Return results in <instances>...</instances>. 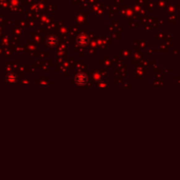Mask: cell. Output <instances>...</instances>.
Wrapping results in <instances>:
<instances>
[{
    "mask_svg": "<svg viewBox=\"0 0 180 180\" xmlns=\"http://www.w3.org/2000/svg\"><path fill=\"white\" fill-rule=\"evenodd\" d=\"M88 81V76L84 74V73H79L77 74L76 76V83L77 84H80V85H83V84H85Z\"/></svg>",
    "mask_w": 180,
    "mask_h": 180,
    "instance_id": "6da1fadb",
    "label": "cell"
},
{
    "mask_svg": "<svg viewBox=\"0 0 180 180\" xmlns=\"http://www.w3.org/2000/svg\"><path fill=\"white\" fill-rule=\"evenodd\" d=\"M77 43L80 46H86L89 43V38L85 34H81L77 37Z\"/></svg>",
    "mask_w": 180,
    "mask_h": 180,
    "instance_id": "7a4b0ae2",
    "label": "cell"
},
{
    "mask_svg": "<svg viewBox=\"0 0 180 180\" xmlns=\"http://www.w3.org/2000/svg\"><path fill=\"white\" fill-rule=\"evenodd\" d=\"M58 42V41H57V38H55V36H49V38L47 39V43L49 46L50 47H54L55 46L56 44Z\"/></svg>",
    "mask_w": 180,
    "mask_h": 180,
    "instance_id": "3957f363",
    "label": "cell"
}]
</instances>
